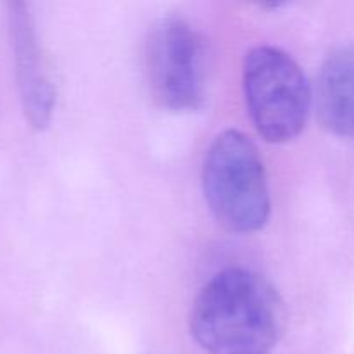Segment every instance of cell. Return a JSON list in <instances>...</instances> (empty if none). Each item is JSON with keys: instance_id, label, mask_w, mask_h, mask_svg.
Returning <instances> with one entry per match:
<instances>
[{"instance_id": "8992f818", "label": "cell", "mask_w": 354, "mask_h": 354, "mask_svg": "<svg viewBox=\"0 0 354 354\" xmlns=\"http://www.w3.org/2000/svg\"><path fill=\"white\" fill-rule=\"evenodd\" d=\"M313 100L325 130L354 138V44L341 45L327 55Z\"/></svg>"}, {"instance_id": "277c9868", "label": "cell", "mask_w": 354, "mask_h": 354, "mask_svg": "<svg viewBox=\"0 0 354 354\" xmlns=\"http://www.w3.org/2000/svg\"><path fill=\"white\" fill-rule=\"evenodd\" d=\"M145 73L158 104L173 113L201 109L206 97L203 38L178 16L159 19L145 41Z\"/></svg>"}, {"instance_id": "7a4b0ae2", "label": "cell", "mask_w": 354, "mask_h": 354, "mask_svg": "<svg viewBox=\"0 0 354 354\" xmlns=\"http://www.w3.org/2000/svg\"><path fill=\"white\" fill-rule=\"evenodd\" d=\"M204 199L218 223L235 234L261 230L270 218L265 165L254 142L227 130L209 145L203 168Z\"/></svg>"}, {"instance_id": "5b68a950", "label": "cell", "mask_w": 354, "mask_h": 354, "mask_svg": "<svg viewBox=\"0 0 354 354\" xmlns=\"http://www.w3.org/2000/svg\"><path fill=\"white\" fill-rule=\"evenodd\" d=\"M7 21L24 116L31 128L44 130L54 114L57 86L30 3H7Z\"/></svg>"}, {"instance_id": "3957f363", "label": "cell", "mask_w": 354, "mask_h": 354, "mask_svg": "<svg viewBox=\"0 0 354 354\" xmlns=\"http://www.w3.org/2000/svg\"><path fill=\"white\" fill-rule=\"evenodd\" d=\"M244 95L252 124L270 144L294 140L310 120L313 90L299 64L280 48L263 45L245 54Z\"/></svg>"}, {"instance_id": "6da1fadb", "label": "cell", "mask_w": 354, "mask_h": 354, "mask_svg": "<svg viewBox=\"0 0 354 354\" xmlns=\"http://www.w3.org/2000/svg\"><path fill=\"white\" fill-rule=\"evenodd\" d=\"M190 334L209 354H268L279 344L287 311L275 287L259 273L228 268L196 296Z\"/></svg>"}]
</instances>
